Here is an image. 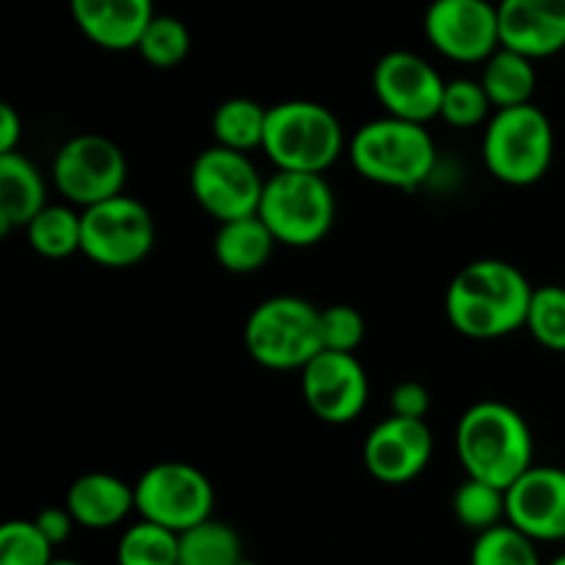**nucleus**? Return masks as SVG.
Instances as JSON below:
<instances>
[{
    "label": "nucleus",
    "mask_w": 565,
    "mask_h": 565,
    "mask_svg": "<svg viewBox=\"0 0 565 565\" xmlns=\"http://www.w3.org/2000/svg\"><path fill=\"white\" fill-rule=\"evenodd\" d=\"M452 513L458 524L472 533H486L508 522V491L483 480L467 478L452 494Z\"/></svg>",
    "instance_id": "a878e982"
},
{
    "label": "nucleus",
    "mask_w": 565,
    "mask_h": 565,
    "mask_svg": "<svg viewBox=\"0 0 565 565\" xmlns=\"http://www.w3.org/2000/svg\"><path fill=\"white\" fill-rule=\"evenodd\" d=\"M132 489H136V511L141 513V519L177 535L213 519L210 516L215 502L213 483L193 463H154L138 478Z\"/></svg>",
    "instance_id": "6e6552de"
},
{
    "label": "nucleus",
    "mask_w": 565,
    "mask_h": 565,
    "mask_svg": "<svg viewBox=\"0 0 565 565\" xmlns=\"http://www.w3.org/2000/svg\"><path fill=\"white\" fill-rule=\"evenodd\" d=\"M263 191L265 180L243 152L210 147L191 166L193 199L218 224L257 215Z\"/></svg>",
    "instance_id": "9d476101"
},
{
    "label": "nucleus",
    "mask_w": 565,
    "mask_h": 565,
    "mask_svg": "<svg viewBox=\"0 0 565 565\" xmlns=\"http://www.w3.org/2000/svg\"><path fill=\"white\" fill-rule=\"evenodd\" d=\"M33 522H36V527L42 530V535L53 546L66 544L72 535V530H75V519H72V513L66 511V505L64 508H44V511L39 513Z\"/></svg>",
    "instance_id": "f704fd0d"
},
{
    "label": "nucleus",
    "mask_w": 565,
    "mask_h": 565,
    "mask_svg": "<svg viewBox=\"0 0 565 565\" xmlns=\"http://www.w3.org/2000/svg\"><path fill=\"white\" fill-rule=\"evenodd\" d=\"M508 524L535 544L565 541V469H527L508 489Z\"/></svg>",
    "instance_id": "dca6fc26"
},
{
    "label": "nucleus",
    "mask_w": 565,
    "mask_h": 565,
    "mask_svg": "<svg viewBox=\"0 0 565 565\" xmlns=\"http://www.w3.org/2000/svg\"><path fill=\"white\" fill-rule=\"evenodd\" d=\"M541 348L555 353H565V287L544 285L535 287L533 303H530L527 326Z\"/></svg>",
    "instance_id": "c756f323"
},
{
    "label": "nucleus",
    "mask_w": 565,
    "mask_h": 565,
    "mask_svg": "<svg viewBox=\"0 0 565 565\" xmlns=\"http://www.w3.org/2000/svg\"><path fill=\"white\" fill-rule=\"evenodd\" d=\"M276 246V237L259 215L252 218H237L218 224L213 241L215 263L230 274H254L270 259Z\"/></svg>",
    "instance_id": "412c9836"
},
{
    "label": "nucleus",
    "mask_w": 565,
    "mask_h": 565,
    "mask_svg": "<svg viewBox=\"0 0 565 565\" xmlns=\"http://www.w3.org/2000/svg\"><path fill=\"white\" fill-rule=\"evenodd\" d=\"M265 125H268V108H263L257 99H226L213 114L215 147H224L243 154L252 152V149L263 147Z\"/></svg>",
    "instance_id": "5701e85b"
},
{
    "label": "nucleus",
    "mask_w": 565,
    "mask_h": 565,
    "mask_svg": "<svg viewBox=\"0 0 565 565\" xmlns=\"http://www.w3.org/2000/svg\"><path fill=\"white\" fill-rule=\"evenodd\" d=\"M456 452L472 480L508 491L535 467V439L527 419L500 401L475 403L456 428Z\"/></svg>",
    "instance_id": "f03ea898"
},
{
    "label": "nucleus",
    "mask_w": 565,
    "mask_h": 565,
    "mask_svg": "<svg viewBox=\"0 0 565 565\" xmlns=\"http://www.w3.org/2000/svg\"><path fill=\"white\" fill-rule=\"evenodd\" d=\"M301 395L320 423L348 425L367 406V373L353 353L323 351L301 370Z\"/></svg>",
    "instance_id": "4468645a"
},
{
    "label": "nucleus",
    "mask_w": 565,
    "mask_h": 565,
    "mask_svg": "<svg viewBox=\"0 0 565 565\" xmlns=\"http://www.w3.org/2000/svg\"><path fill=\"white\" fill-rule=\"evenodd\" d=\"M72 20L83 36L103 50H136L154 17V0H70Z\"/></svg>",
    "instance_id": "a211bd4d"
},
{
    "label": "nucleus",
    "mask_w": 565,
    "mask_h": 565,
    "mask_svg": "<svg viewBox=\"0 0 565 565\" xmlns=\"http://www.w3.org/2000/svg\"><path fill=\"white\" fill-rule=\"evenodd\" d=\"M550 565H565V555H561V557H555V561H552Z\"/></svg>",
    "instance_id": "4c0bfd02"
},
{
    "label": "nucleus",
    "mask_w": 565,
    "mask_h": 565,
    "mask_svg": "<svg viewBox=\"0 0 565 565\" xmlns=\"http://www.w3.org/2000/svg\"><path fill=\"white\" fill-rule=\"evenodd\" d=\"M47 207V185L25 154H0V232L28 230Z\"/></svg>",
    "instance_id": "aec40b11"
},
{
    "label": "nucleus",
    "mask_w": 565,
    "mask_h": 565,
    "mask_svg": "<svg viewBox=\"0 0 565 565\" xmlns=\"http://www.w3.org/2000/svg\"><path fill=\"white\" fill-rule=\"evenodd\" d=\"M434 456V436L425 419H403L390 414L367 434L362 461L379 483L403 486L425 472Z\"/></svg>",
    "instance_id": "2eb2a0df"
},
{
    "label": "nucleus",
    "mask_w": 565,
    "mask_h": 565,
    "mask_svg": "<svg viewBox=\"0 0 565 565\" xmlns=\"http://www.w3.org/2000/svg\"><path fill=\"white\" fill-rule=\"evenodd\" d=\"M136 508V489L108 472L81 475L66 491V511L75 524L88 530H108L125 522Z\"/></svg>",
    "instance_id": "6ab92c4d"
},
{
    "label": "nucleus",
    "mask_w": 565,
    "mask_h": 565,
    "mask_svg": "<svg viewBox=\"0 0 565 565\" xmlns=\"http://www.w3.org/2000/svg\"><path fill=\"white\" fill-rule=\"evenodd\" d=\"M246 351L268 370H298L301 373L318 353L320 309L298 296H274L257 303L243 329Z\"/></svg>",
    "instance_id": "423d86ee"
},
{
    "label": "nucleus",
    "mask_w": 565,
    "mask_h": 565,
    "mask_svg": "<svg viewBox=\"0 0 565 565\" xmlns=\"http://www.w3.org/2000/svg\"><path fill=\"white\" fill-rule=\"evenodd\" d=\"M53 180L72 204L88 210L121 196L127 180L125 152L97 132L75 136L55 152Z\"/></svg>",
    "instance_id": "9b49d317"
},
{
    "label": "nucleus",
    "mask_w": 565,
    "mask_h": 565,
    "mask_svg": "<svg viewBox=\"0 0 565 565\" xmlns=\"http://www.w3.org/2000/svg\"><path fill=\"white\" fill-rule=\"evenodd\" d=\"M53 550L36 522H6L0 527V565H53Z\"/></svg>",
    "instance_id": "7c9ffc66"
},
{
    "label": "nucleus",
    "mask_w": 565,
    "mask_h": 565,
    "mask_svg": "<svg viewBox=\"0 0 565 565\" xmlns=\"http://www.w3.org/2000/svg\"><path fill=\"white\" fill-rule=\"evenodd\" d=\"M243 541L230 524L207 522L180 535V565H241Z\"/></svg>",
    "instance_id": "b1692460"
},
{
    "label": "nucleus",
    "mask_w": 565,
    "mask_h": 565,
    "mask_svg": "<svg viewBox=\"0 0 565 565\" xmlns=\"http://www.w3.org/2000/svg\"><path fill=\"white\" fill-rule=\"evenodd\" d=\"M535 61L522 53L500 47L489 61L483 64V83L486 94H489L491 105L497 110L519 108V105L533 103L535 94Z\"/></svg>",
    "instance_id": "4be33fe9"
},
{
    "label": "nucleus",
    "mask_w": 565,
    "mask_h": 565,
    "mask_svg": "<svg viewBox=\"0 0 565 565\" xmlns=\"http://www.w3.org/2000/svg\"><path fill=\"white\" fill-rule=\"evenodd\" d=\"M502 47L527 58H550L565 50V0H500Z\"/></svg>",
    "instance_id": "f3484780"
},
{
    "label": "nucleus",
    "mask_w": 565,
    "mask_h": 565,
    "mask_svg": "<svg viewBox=\"0 0 565 565\" xmlns=\"http://www.w3.org/2000/svg\"><path fill=\"white\" fill-rule=\"evenodd\" d=\"M28 243L36 254L47 259H64L81 252L83 218L70 207L47 204L36 218L28 224Z\"/></svg>",
    "instance_id": "393cba45"
},
{
    "label": "nucleus",
    "mask_w": 565,
    "mask_h": 565,
    "mask_svg": "<svg viewBox=\"0 0 565 565\" xmlns=\"http://www.w3.org/2000/svg\"><path fill=\"white\" fill-rule=\"evenodd\" d=\"M138 55L154 70H171L188 58L191 50V33L185 22L171 14H154L147 31L138 39Z\"/></svg>",
    "instance_id": "cd10ccee"
},
{
    "label": "nucleus",
    "mask_w": 565,
    "mask_h": 565,
    "mask_svg": "<svg viewBox=\"0 0 565 565\" xmlns=\"http://www.w3.org/2000/svg\"><path fill=\"white\" fill-rule=\"evenodd\" d=\"M390 412L403 419H425V414L430 412L428 390L417 384V381H403V384L392 390Z\"/></svg>",
    "instance_id": "72a5a7b5"
},
{
    "label": "nucleus",
    "mask_w": 565,
    "mask_h": 565,
    "mask_svg": "<svg viewBox=\"0 0 565 565\" xmlns=\"http://www.w3.org/2000/svg\"><path fill=\"white\" fill-rule=\"evenodd\" d=\"M241 565H259V563H252V561H243Z\"/></svg>",
    "instance_id": "58836bf2"
},
{
    "label": "nucleus",
    "mask_w": 565,
    "mask_h": 565,
    "mask_svg": "<svg viewBox=\"0 0 565 565\" xmlns=\"http://www.w3.org/2000/svg\"><path fill=\"white\" fill-rule=\"evenodd\" d=\"M116 561L119 565H180V535L141 519L119 539Z\"/></svg>",
    "instance_id": "bb28decb"
},
{
    "label": "nucleus",
    "mask_w": 565,
    "mask_h": 565,
    "mask_svg": "<svg viewBox=\"0 0 565 565\" xmlns=\"http://www.w3.org/2000/svg\"><path fill=\"white\" fill-rule=\"evenodd\" d=\"M472 565H544L535 541L519 533L513 524H500L475 539Z\"/></svg>",
    "instance_id": "c85d7f7f"
},
{
    "label": "nucleus",
    "mask_w": 565,
    "mask_h": 565,
    "mask_svg": "<svg viewBox=\"0 0 565 565\" xmlns=\"http://www.w3.org/2000/svg\"><path fill=\"white\" fill-rule=\"evenodd\" d=\"M430 47L458 64H486L500 42V14L489 0H434L425 11Z\"/></svg>",
    "instance_id": "f8f14e48"
},
{
    "label": "nucleus",
    "mask_w": 565,
    "mask_h": 565,
    "mask_svg": "<svg viewBox=\"0 0 565 565\" xmlns=\"http://www.w3.org/2000/svg\"><path fill=\"white\" fill-rule=\"evenodd\" d=\"M263 149L279 171L323 174L345 149V132L326 105L287 99L268 108Z\"/></svg>",
    "instance_id": "20e7f679"
},
{
    "label": "nucleus",
    "mask_w": 565,
    "mask_h": 565,
    "mask_svg": "<svg viewBox=\"0 0 565 565\" xmlns=\"http://www.w3.org/2000/svg\"><path fill=\"white\" fill-rule=\"evenodd\" d=\"M22 138V119L9 103L0 105V154H14Z\"/></svg>",
    "instance_id": "c9c22d12"
},
{
    "label": "nucleus",
    "mask_w": 565,
    "mask_h": 565,
    "mask_svg": "<svg viewBox=\"0 0 565 565\" xmlns=\"http://www.w3.org/2000/svg\"><path fill=\"white\" fill-rule=\"evenodd\" d=\"M257 215L268 226L276 243L309 248L323 241L337 218L334 188L323 174L276 171L265 180Z\"/></svg>",
    "instance_id": "0eeeda50"
},
{
    "label": "nucleus",
    "mask_w": 565,
    "mask_h": 565,
    "mask_svg": "<svg viewBox=\"0 0 565 565\" xmlns=\"http://www.w3.org/2000/svg\"><path fill=\"white\" fill-rule=\"evenodd\" d=\"M53 565H83V563H77V561H53Z\"/></svg>",
    "instance_id": "e433bc0d"
},
{
    "label": "nucleus",
    "mask_w": 565,
    "mask_h": 565,
    "mask_svg": "<svg viewBox=\"0 0 565 565\" xmlns=\"http://www.w3.org/2000/svg\"><path fill=\"white\" fill-rule=\"evenodd\" d=\"M445 88L447 83L441 81L439 72L408 50H392L373 70L375 97L384 105L386 116L403 121L425 125L436 119L441 114Z\"/></svg>",
    "instance_id": "ddd939ff"
},
{
    "label": "nucleus",
    "mask_w": 565,
    "mask_h": 565,
    "mask_svg": "<svg viewBox=\"0 0 565 565\" xmlns=\"http://www.w3.org/2000/svg\"><path fill=\"white\" fill-rule=\"evenodd\" d=\"M351 163L367 182L397 191H414L436 169V143L425 125L381 116L356 130Z\"/></svg>",
    "instance_id": "7ed1b4c3"
},
{
    "label": "nucleus",
    "mask_w": 565,
    "mask_h": 565,
    "mask_svg": "<svg viewBox=\"0 0 565 565\" xmlns=\"http://www.w3.org/2000/svg\"><path fill=\"white\" fill-rule=\"evenodd\" d=\"M81 252L99 268H132L154 248V218L143 202L132 196H114L83 210Z\"/></svg>",
    "instance_id": "1a4fd4ad"
},
{
    "label": "nucleus",
    "mask_w": 565,
    "mask_h": 565,
    "mask_svg": "<svg viewBox=\"0 0 565 565\" xmlns=\"http://www.w3.org/2000/svg\"><path fill=\"white\" fill-rule=\"evenodd\" d=\"M535 287L505 259H475L445 296L447 320L469 340H500L527 326Z\"/></svg>",
    "instance_id": "f257e3e1"
},
{
    "label": "nucleus",
    "mask_w": 565,
    "mask_h": 565,
    "mask_svg": "<svg viewBox=\"0 0 565 565\" xmlns=\"http://www.w3.org/2000/svg\"><path fill=\"white\" fill-rule=\"evenodd\" d=\"M491 99L486 94L483 83L469 81V77H458L450 81L445 88V99H441V119L450 127L467 130V127H478L489 119Z\"/></svg>",
    "instance_id": "2f4dec72"
},
{
    "label": "nucleus",
    "mask_w": 565,
    "mask_h": 565,
    "mask_svg": "<svg viewBox=\"0 0 565 565\" xmlns=\"http://www.w3.org/2000/svg\"><path fill=\"white\" fill-rule=\"evenodd\" d=\"M320 340L323 351L353 353L364 340V318L348 303L320 309Z\"/></svg>",
    "instance_id": "473e14b6"
},
{
    "label": "nucleus",
    "mask_w": 565,
    "mask_h": 565,
    "mask_svg": "<svg viewBox=\"0 0 565 565\" xmlns=\"http://www.w3.org/2000/svg\"><path fill=\"white\" fill-rule=\"evenodd\" d=\"M555 158V130L550 116L533 103L497 110L483 136V163L505 185H533L544 180Z\"/></svg>",
    "instance_id": "39448f33"
}]
</instances>
